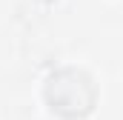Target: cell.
Listing matches in <instances>:
<instances>
[{"mask_svg":"<svg viewBox=\"0 0 123 120\" xmlns=\"http://www.w3.org/2000/svg\"><path fill=\"white\" fill-rule=\"evenodd\" d=\"M66 97L55 100L52 109L60 112L66 117H77V114H86L94 103V86L92 80L83 74V72H74V69H63L57 74H52L49 86H46V94H63Z\"/></svg>","mask_w":123,"mask_h":120,"instance_id":"cell-1","label":"cell"}]
</instances>
